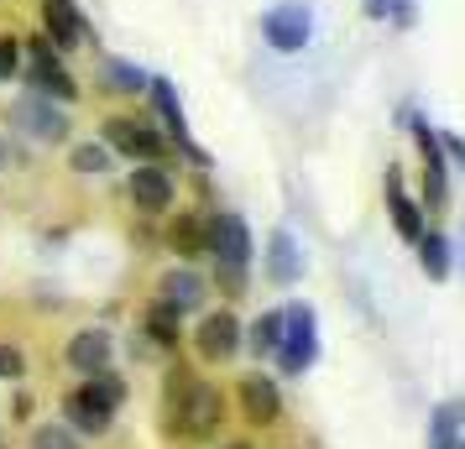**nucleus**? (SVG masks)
<instances>
[{
	"label": "nucleus",
	"instance_id": "a878e982",
	"mask_svg": "<svg viewBox=\"0 0 465 449\" xmlns=\"http://www.w3.org/2000/svg\"><path fill=\"white\" fill-rule=\"evenodd\" d=\"M16 73H22V43L0 37V79H16Z\"/></svg>",
	"mask_w": 465,
	"mask_h": 449
},
{
	"label": "nucleus",
	"instance_id": "4468645a",
	"mask_svg": "<svg viewBox=\"0 0 465 449\" xmlns=\"http://www.w3.org/2000/svg\"><path fill=\"white\" fill-rule=\"evenodd\" d=\"M43 26H47V43L58 47V53L84 43V16H79L74 0H43Z\"/></svg>",
	"mask_w": 465,
	"mask_h": 449
},
{
	"label": "nucleus",
	"instance_id": "bb28decb",
	"mask_svg": "<svg viewBox=\"0 0 465 449\" xmlns=\"http://www.w3.org/2000/svg\"><path fill=\"white\" fill-rule=\"evenodd\" d=\"M110 84H115V89H147V73L115 58V63H110Z\"/></svg>",
	"mask_w": 465,
	"mask_h": 449
},
{
	"label": "nucleus",
	"instance_id": "b1692460",
	"mask_svg": "<svg viewBox=\"0 0 465 449\" xmlns=\"http://www.w3.org/2000/svg\"><path fill=\"white\" fill-rule=\"evenodd\" d=\"M26 449H84V444H79V434L64 428V424H37L32 439H26Z\"/></svg>",
	"mask_w": 465,
	"mask_h": 449
},
{
	"label": "nucleus",
	"instance_id": "7c9ffc66",
	"mask_svg": "<svg viewBox=\"0 0 465 449\" xmlns=\"http://www.w3.org/2000/svg\"><path fill=\"white\" fill-rule=\"evenodd\" d=\"M5 157H11V147H5V142H0V168H5Z\"/></svg>",
	"mask_w": 465,
	"mask_h": 449
},
{
	"label": "nucleus",
	"instance_id": "f3484780",
	"mask_svg": "<svg viewBox=\"0 0 465 449\" xmlns=\"http://www.w3.org/2000/svg\"><path fill=\"white\" fill-rule=\"evenodd\" d=\"M168 246L178 257H199V251H210V220L204 214H178L168 225Z\"/></svg>",
	"mask_w": 465,
	"mask_h": 449
},
{
	"label": "nucleus",
	"instance_id": "473e14b6",
	"mask_svg": "<svg viewBox=\"0 0 465 449\" xmlns=\"http://www.w3.org/2000/svg\"><path fill=\"white\" fill-rule=\"evenodd\" d=\"M455 449H465V439H460V444H455Z\"/></svg>",
	"mask_w": 465,
	"mask_h": 449
},
{
	"label": "nucleus",
	"instance_id": "39448f33",
	"mask_svg": "<svg viewBox=\"0 0 465 449\" xmlns=\"http://www.w3.org/2000/svg\"><path fill=\"white\" fill-rule=\"evenodd\" d=\"M262 37L272 53H303V47L314 43V11L303 5V0H282L272 11H262Z\"/></svg>",
	"mask_w": 465,
	"mask_h": 449
},
{
	"label": "nucleus",
	"instance_id": "72a5a7b5",
	"mask_svg": "<svg viewBox=\"0 0 465 449\" xmlns=\"http://www.w3.org/2000/svg\"><path fill=\"white\" fill-rule=\"evenodd\" d=\"M0 449H5V439H0Z\"/></svg>",
	"mask_w": 465,
	"mask_h": 449
},
{
	"label": "nucleus",
	"instance_id": "4be33fe9",
	"mask_svg": "<svg viewBox=\"0 0 465 449\" xmlns=\"http://www.w3.org/2000/svg\"><path fill=\"white\" fill-rule=\"evenodd\" d=\"M419 261H423V272L434 282H444L450 278V240L440 236V230H423L419 236Z\"/></svg>",
	"mask_w": 465,
	"mask_h": 449
},
{
	"label": "nucleus",
	"instance_id": "1a4fd4ad",
	"mask_svg": "<svg viewBox=\"0 0 465 449\" xmlns=\"http://www.w3.org/2000/svg\"><path fill=\"white\" fill-rule=\"evenodd\" d=\"M173 178H168V168H157V162H142V168L131 172V183H126V199L136 204L142 214H163L173 204Z\"/></svg>",
	"mask_w": 465,
	"mask_h": 449
},
{
	"label": "nucleus",
	"instance_id": "c85d7f7f",
	"mask_svg": "<svg viewBox=\"0 0 465 449\" xmlns=\"http://www.w3.org/2000/svg\"><path fill=\"white\" fill-rule=\"evenodd\" d=\"M387 5H392V0H361V11H366L371 22H387Z\"/></svg>",
	"mask_w": 465,
	"mask_h": 449
},
{
	"label": "nucleus",
	"instance_id": "dca6fc26",
	"mask_svg": "<svg viewBox=\"0 0 465 449\" xmlns=\"http://www.w3.org/2000/svg\"><path fill=\"white\" fill-rule=\"evenodd\" d=\"M267 278L282 282V288L303 278V257H298V246H293L288 230H272V236H267Z\"/></svg>",
	"mask_w": 465,
	"mask_h": 449
},
{
	"label": "nucleus",
	"instance_id": "aec40b11",
	"mask_svg": "<svg viewBox=\"0 0 465 449\" xmlns=\"http://www.w3.org/2000/svg\"><path fill=\"white\" fill-rule=\"evenodd\" d=\"M178 319H183V314H178L173 303L157 298V303L147 308V335L163 345V350H178V335H183V329H178Z\"/></svg>",
	"mask_w": 465,
	"mask_h": 449
},
{
	"label": "nucleus",
	"instance_id": "c756f323",
	"mask_svg": "<svg viewBox=\"0 0 465 449\" xmlns=\"http://www.w3.org/2000/svg\"><path fill=\"white\" fill-rule=\"evenodd\" d=\"M444 147H450V151H455V157H460V162H465V142H455V136H450Z\"/></svg>",
	"mask_w": 465,
	"mask_h": 449
},
{
	"label": "nucleus",
	"instance_id": "f03ea898",
	"mask_svg": "<svg viewBox=\"0 0 465 449\" xmlns=\"http://www.w3.org/2000/svg\"><path fill=\"white\" fill-rule=\"evenodd\" d=\"M126 403V382L115 371H94L84 376V386H74L64 397V413H68V428L74 434H105L115 424V413Z\"/></svg>",
	"mask_w": 465,
	"mask_h": 449
},
{
	"label": "nucleus",
	"instance_id": "412c9836",
	"mask_svg": "<svg viewBox=\"0 0 465 449\" xmlns=\"http://www.w3.org/2000/svg\"><path fill=\"white\" fill-rule=\"evenodd\" d=\"M460 424H465V407L460 403H444L434 413V424H429V444L434 449H455L460 444Z\"/></svg>",
	"mask_w": 465,
	"mask_h": 449
},
{
	"label": "nucleus",
	"instance_id": "7ed1b4c3",
	"mask_svg": "<svg viewBox=\"0 0 465 449\" xmlns=\"http://www.w3.org/2000/svg\"><path fill=\"white\" fill-rule=\"evenodd\" d=\"M277 366L298 376V371H309L319 361V329H314V308L309 303H293V308H282V335H277Z\"/></svg>",
	"mask_w": 465,
	"mask_h": 449
},
{
	"label": "nucleus",
	"instance_id": "2eb2a0df",
	"mask_svg": "<svg viewBox=\"0 0 465 449\" xmlns=\"http://www.w3.org/2000/svg\"><path fill=\"white\" fill-rule=\"evenodd\" d=\"M387 214H392V225H398V236L419 246V236H423V214H419V204L408 199V189H402L398 168L387 172Z\"/></svg>",
	"mask_w": 465,
	"mask_h": 449
},
{
	"label": "nucleus",
	"instance_id": "6ab92c4d",
	"mask_svg": "<svg viewBox=\"0 0 465 449\" xmlns=\"http://www.w3.org/2000/svg\"><path fill=\"white\" fill-rule=\"evenodd\" d=\"M22 126H32L43 142H64L68 136V115L64 110L43 105V100H32V105H22Z\"/></svg>",
	"mask_w": 465,
	"mask_h": 449
},
{
	"label": "nucleus",
	"instance_id": "cd10ccee",
	"mask_svg": "<svg viewBox=\"0 0 465 449\" xmlns=\"http://www.w3.org/2000/svg\"><path fill=\"white\" fill-rule=\"evenodd\" d=\"M22 371H26V356L16 345H0V382H16Z\"/></svg>",
	"mask_w": 465,
	"mask_h": 449
},
{
	"label": "nucleus",
	"instance_id": "a211bd4d",
	"mask_svg": "<svg viewBox=\"0 0 465 449\" xmlns=\"http://www.w3.org/2000/svg\"><path fill=\"white\" fill-rule=\"evenodd\" d=\"M163 303H173L178 314H193L204 303V278L199 272H173V278H163Z\"/></svg>",
	"mask_w": 465,
	"mask_h": 449
},
{
	"label": "nucleus",
	"instance_id": "f257e3e1",
	"mask_svg": "<svg viewBox=\"0 0 465 449\" xmlns=\"http://www.w3.org/2000/svg\"><path fill=\"white\" fill-rule=\"evenodd\" d=\"M225 424V403L210 382H199L189 366H173L163 382V428L183 444H210Z\"/></svg>",
	"mask_w": 465,
	"mask_h": 449
},
{
	"label": "nucleus",
	"instance_id": "f8f14e48",
	"mask_svg": "<svg viewBox=\"0 0 465 449\" xmlns=\"http://www.w3.org/2000/svg\"><path fill=\"white\" fill-rule=\"evenodd\" d=\"M413 136H419L423 147V199H429V210H444L450 204V178H444V151H440V136L423 126H413Z\"/></svg>",
	"mask_w": 465,
	"mask_h": 449
},
{
	"label": "nucleus",
	"instance_id": "20e7f679",
	"mask_svg": "<svg viewBox=\"0 0 465 449\" xmlns=\"http://www.w3.org/2000/svg\"><path fill=\"white\" fill-rule=\"evenodd\" d=\"M210 251H214V261H220L225 288L241 293V282H246V261H252V230H246L241 214H220V220H210Z\"/></svg>",
	"mask_w": 465,
	"mask_h": 449
},
{
	"label": "nucleus",
	"instance_id": "0eeeda50",
	"mask_svg": "<svg viewBox=\"0 0 465 449\" xmlns=\"http://www.w3.org/2000/svg\"><path fill=\"white\" fill-rule=\"evenodd\" d=\"M193 350H199V361H231L241 350V319L231 308H214L210 319H199V329H193Z\"/></svg>",
	"mask_w": 465,
	"mask_h": 449
},
{
	"label": "nucleus",
	"instance_id": "9d476101",
	"mask_svg": "<svg viewBox=\"0 0 465 449\" xmlns=\"http://www.w3.org/2000/svg\"><path fill=\"white\" fill-rule=\"evenodd\" d=\"M32 79H37V89H43V94H53V100H79V84H74V79H68L64 73V63H58V47L47 43H32Z\"/></svg>",
	"mask_w": 465,
	"mask_h": 449
},
{
	"label": "nucleus",
	"instance_id": "423d86ee",
	"mask_svg": "<svg viewBox=\"0 0 465 449\" xmlns=\"http://www.w3.org/2000/svg\"><path fill=\"white\" fill-rule=\"evenodd\" d=\"M105 147L115 151V157H131V162H157V157L168 151V142H163L147 121L115 115V121H105Z\"/></svg>",
	"mask_w": 465,
	"mask_h": 449
},
{
	"label": "nucleus",
	"instance_id": "6e6552de",
	"mask_svg": "<svg viewBox=\"0 0 465 449\" xmlns=\"http://www.w3.org/2000/svg\"><path fill=\"white\" fill-rule=\"evenodd\" d=\"M235 397H241V413H246V424H277L282 418V392H277L272 376H262V371H252V376H241L235 382Z\"/></svg>",
	"mask_w": 465,
	"mask_h": 449
},
{
	"label": "nucleus",
	"instance_id": "5701e85b",
	"mask_svg": "<svg viewBox=\"0 0 465 449\" xmlns=\"http://www.w3.org/2000/svg\"><path fill=\"white\" fill-rule=\"evenodd\" d=\"M68 162H74V172H110V162H115V151H110L105 142H79Z\"/></svg>",
	"mask_w": 465,
	"mask_h": 449
},
{
	"label": "nucleus",
	"instance_id": "9b49d317",
	"mask_svg": "<svg viewBox=\"0 0 465 449\" xmlns=\"http://www.w3.org/2000/svg\"><path fill=\"white\" fill-rule=\"evenodd\" d=\"M110 356H115V340H110L105 329H79L74 340H68L64 361L79 371V376H94V371H110Z\"/></svg>",
	"mask_w": 465,
	"mask_h": 449
},
{
	"label": "nucleus",
	"instance_id": "393cba45",
	"mask_svg": "<svg viewBox=\"0 0 465 449\" xmlns=\"http://www.w3.org/2000/svg\"><path fill=\"white\" fill-rule=\"evenodd\" d=\"M277 335H282V308H272V314H262V319L252 324V350L256 356H272Z\"/></svg>",
	"mask_w": 465,
	"mask_h": 449
},
{
	"label": "nucleus",
	"instance_id": "ddd939ff",
	"mask_svg": "<svg viewBox=\"0 0 465 449\" xmlns=\"http://www.w3.org/2000/svg\"><path fill=\"white\" fill-rule=\"evenodd\" d=\"M152 110H157V121L178 136V147H183V157H193V162H204V151H199V142L189 136V126H183V105H178V94H173L168 79H152Z\"/></svg>",
	"mask_w": 465,
	"mask_h": 449
},
{
	"label": "nucleus",
	"instance_id": "2f4dec72",
	"mask_svg": "<svg viewBox=\"0 0 465 449\" xmlns=\"http://www.w3.org/2000/svg\"><path fill=\"white\" fill-rule=\"evenodd\" d=\"M231 449H252V444H231Z\"/></svg>",
	"mask_w": 465,
	"mask_h": 449
}]
</instances>
